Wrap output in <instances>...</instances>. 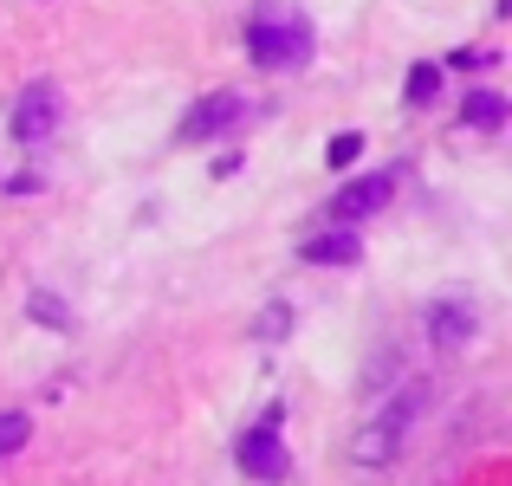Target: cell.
<instances>
[{
    "label": "cell",
    "instance_id": "cell-1",
    "mask_svg": "<svg viewBox=\"0 0 512 486\" xmlns=\"http://www.w3.org/2000/svg\"><path fill=\"white\" fill-rule=\"evenodd\" d=\"M422 409H428V383H402L396 396L383 402V409L370 415V422L357 428V441H350V461L357 467H389L402 454V441H409V428L422 422Z\"/></svg>",
    "mask_w": 512,
    "mask_h": 486
},
{
    "label": "cell",
    "instance_id": "cell-2",
    "mask_svg": "<svg viewBox=\"0 0 512 486\" xmlns=\"http://www.w3.org/2000/svg\"><path fill=\"white\" fill-rule=\"evenodd\" d=\"M247 52H253V65H266V72L305 65L312 59V26H305L299 13L266 7V13H253V26H247Z\"/></svg>",
    "mask_w": 512,
    "mask_h": 486
},
{
    "label": "cell",
    "instance_id": "cell-3",
    "mask_svg": "<svg viewBox=\"0 0 512 486\" xmlns=\"http://www.w3.org/2000/svg\"><path fill=\"white\" fill-rule=\"evenodd\" d=\"M240 467H247V480H286V441H279V409H266V422L260 428H247L240 435Z\"/></svg>",
    "mask_w": 512,
    "mask_h": 486
},
{
    "label": "cell",
    "instance_id": "cell-4",
    "mask_svg": "<svg viewBox=\"0 0 512 486\" xmlns=\"http://www.w3.org/2000/svg\"><path fill=\"white\" fill-rule=\"evenodd\" d=\"M59 130V85H26L20 104H13V143H26V150H39V143Z\"/></svg>",
    "mask_w": 512,
    "mask_h": 486
},
{
    "label": "cell",
    "instance_id": "cell-5",
    "mask_svg": "<svg viewBox=\"0 0 512 486\" xmlns=\"http://www.w3.org/2000/svg\"><path fill=\"white\" fill-rule=\"evenodd\" d=\"M389 195H396V175H389V169L357 175V182H344V188H338V201H331V221H338V227H357L363 214H376Z\"/></svg>",
    "mask_w": 512,
    "mask_h": 486
},
{
    "label": "cell",
    "instance_id": "cell-6",
    "mask_svg": "<svg viewBox=\"0 0 512 486\" xmlns=\"http://www.w3.org/2000/svg\"><path fill=\"white\" fill-rule=\"evenodd\" d=\"M240 117H247V104H240L234 91H214V98H201L195 111L182 117V143H208V137H221V130H234Z\"/></svg>",
    "mask_w": 512,
    "mask_h": 486
},
{
    "label": "cell",
    "instance_id": "cell-7",
    "mask_svg": "<svg viewBox=\"0 0 512 486\" xmlns=\"http://www.w3.org/2000/svg\"><path fill=\"white\" fill-rule=\"evenodd\" d=\"M474 331H480L474 305H461V299L428 305V344H435V350H461V344H474Z\"/></svg>",
    "mask_w": 512,
    "mask_h": 486
},
{
    "label": "cell",
    "instance_id": "cell-8",
    "mask_svg": "<svg viewBox=\"0 0 512 486\" xmlns=\"http://www.w3.org/2000/svg\"><path fill=\"white\" fill-rule=\"evenodd\" d=\"M299 260H312V266H357L363 260V240H357V227H331V234L305 240Z\"/></svg>",
    "mask_w": 512,
    "mask_h": 486
},
{
    "label": "cell",
    "instance_id": "cell-9",
    "mask_svg": "<svg viewBox=\"0 0 512 486\" xmlns=\"http://www.w3.org/2000/svg\"><path fill=\"white\" fill-rule=\"evenodd\" d=\"M461 117H467L474 130H500V124H506V98H500V91H474V98L461 104Z\"/></svg>",
    "mask_w": 512,
    "mask_h": 486
},
{
    "label": "cell",
    "instance_id": "cell-10",
    "mask_svg": "<svg viewBox=\"0 0 512 486\" xmlns=\"http://www.w3.org/2000/svg\"><path fill=\"white\" fill-rule=\"evenodd\" d=\"M26 441H33V422H26L20 409H0V461H7V454H20Z\"/></svg>",
    "mask_w": 512,
    "mask_h": 486
},
{
    "label": "cell",
    "instance_id": "cell-11",
    "mask_svg": "<svg viewBox=\"0 0 512 486\" xmlns=\"http://www.w3.org/2000/svg\"><path fill=\"white\" fill-rule=\"evenodd\" d=\"M441 91V65H409V104H435Z\"/></svg>",
    "mask_w": 512,
    "mask_h": 486
},
{
    "label": "cell",
    "instance_id": "cell-12",
    "mask_svg": "<svg viewBox=\"0 0 512 486\" xmlns=\"http://www.w3.org/2000/svg\"><path fill=\"white\" fill-rule=\"evenodd\" d=\"M26 312H33V324H52V331H72V312H65V305L52 299V292H33V305H26Z\"/></svg>",
    "mask_w": 512,
    "mask_h": 486
},
{
    "label": "cell",
    "instance_id": "cell-13",
    "mask_svg": "<svg viewBox=\"0 0 512 486\" xmlns=\"http://www.w3.org/2000/svg\"><path fill=\"white\" fill-rule=\"evenodd\" d=\"M357 156H363V137H357V130H338V137H331V150H325L331 169H350Z\"/></svg>",
    "mask_w": 512,
    "mask_h": 486
},
{
    "label": "cell",
    "instance_id": "cell-14",
    "mask_svg": "<svg viewBox=\"0 0 512 486\" xmlns=\"http://www.w3.org/2000/svg\"><path fill=\"white\" fill-rule=\"evenodd\" d=\"M286 331H292V312H286V305H266V318H260V337H266V344H279Z\"/></svg>",
    "mask_w": 512,
    "mask_h": 486
}]
</instances>
